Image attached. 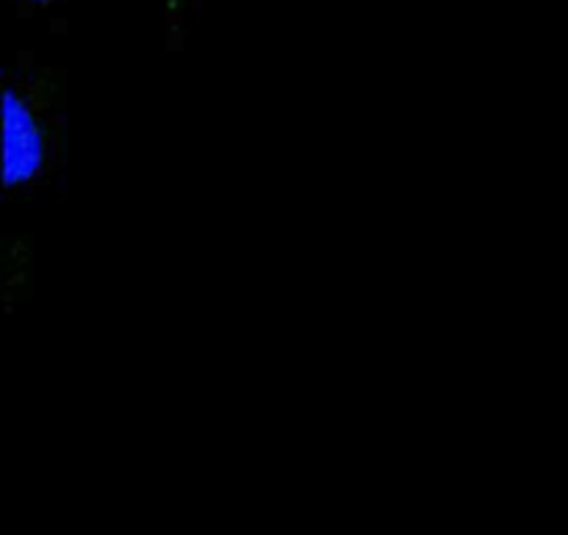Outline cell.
I'll use <instances>...</instances> for the list:
<instances>
[{
    "label": "cell",
    "mask_w": 568,
    "mask_h": 535,
    "mask_svg": "<svg viewBox=\"0 0 568 535\" xmlns=\"http://www.w3.org/2000/svg\"><path fill=\"white\" fill-rule=\"evenodd\" d=\"M3 198L28 203L64 172L67 78L55 67L20 59L3 67Z\"/></svg>",
    "instance_id": "cell-1"
},
{
    "label": "cell",
    "mask_w": 568,
    "mask_h": 535,
    "mask_svg": "<svg viewBox=\"0 0 568 535\" xmlns=\"http://www.w3.org/2000/svg\"><path fill=\"white\" fill-rule=\"evenodd\" d=\"M203 0H161V20H164V42L170 53H181L189 42L194 20H197Z\"/></svg>",
    "instance_id": "cell-2"
},
{
    "label": "cell",
    "mask_w": 568,
    "mask_h": 535,
    "mask_svg": "<svg viewBox=\"0 0 568 535\" xmlns=\"http://www.w3.org/2000/svg\"><path fill=\"white\" fill-rule=\"evenodd\" d=\"M14 6L17 17L22 20H37V17H53L55 11L67 9L70 0H9Z\"/></svg>",
    "instance_id": "cell-3"
}]
</instances>
